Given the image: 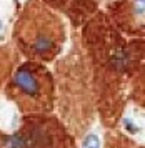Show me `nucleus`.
I'll return each mask as SVG.
<instances>
[{"mask_svg":"<svg viewBox=\"0 0 145 148\" xmlns=\"http://www.w3.org/2000/svg\"><path fill=\"white\" fill-rule=\"evenodd\" d=\"M8 98L23 113H45L53 105V80L45 65L27 62L20 65L5 87Z\"/></svg>","mask_w":145,"mask_h":148,"instance_id":"f03ea898","label":"nucleus"},{"mask_svg":"<svg viewBox=\"0 0 145 148\" xmlns=\"http://www.w3.org/2000/svg\"><path fill=\"white\" fill-rule=\"evenodd\" d=\"M64 130L52 118H40L27 123L23 130L7 136L3 148H62Z\"/></svg>","mask_w":145,"mask_h":148,"instance_id":"7ed1b4c3","label":"nucleus"},{"mask_svg":"<svg viewBox=\"0 0 145 148\" xmlns=\"http://www.w3.org/2000/svg\"><path fill=\"white\" fill-rule=\"evenodd\" d=\"M15 40L33 62L53 60L65 42V27L40 0H30L15 23Z\"/></svg>","mask_w":145,"mask_h":148,"instance_id":"f257e3e1","label":"nucleus"},{"mask_svg":"<svg viewBox=\"0 0 145 148\" xmlns=\"http://www.w3.org/2000/svg\"><path fill=\"white\" fill-rule=\"evenodd\" d=\"M10 68H12V57L8 48L0 47V88L3 85V82L7 80V77L10 73Z\"/></svg>","mask_w":145,"mask_h":148,"instance_id":"20e7f679","label":"nucleus"},{"mask_svg":"<svg viewBox=\"0 0 145 148\" xmlns=\"http://www.w3.org/2000/svg\"><path fill=\"white\" fill-rule=\"evenodd\" d=\"M84 148H100V140L95 135H88L84 140Z\"/></svg>","mask_w":145,"mask_h":148,"instance_id":"39448f33","label":"nucleus"}]
</instances>
